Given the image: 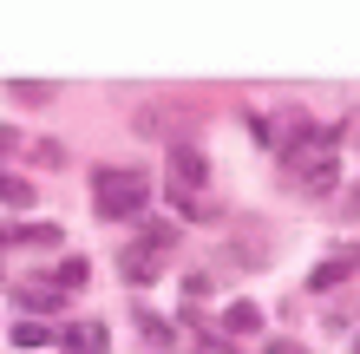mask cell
Masks as SVG:
<instances>
[{"label": "cell", "instance_id": "4", "mask_svg": "<svg viewBox=\"0 0 360 354\" xmlns=\"http://www.w3.org/2000/svg\"><path fill=\"white\" fill-rule=\"evenodd\" d=\"M158 249H171V230H151L138 249H124V256H118V276H124V282H151L158 269H164Z\"/></svg>", "mask_w": 360, "mask_h": 354}, {"label": "cell", "instance_id": "16", "mask_svg": "<svg viewBox=\"0 0 360 354\" xmlns=\"http://www.w3.org/2000/svg\"><path fill=\"white\" fill-rule=\"evenodd\" d=\"M354 354H360V341H354Z\"/></svg>", "mask_w": 360, "mask_h": 354}, {"label": "cell", "instance_id": "2", "mask_svg": "<svg viewBox=\"0 0 360 354\" xmlns=\"http://www.w3.org/2000/svg\"><path fill=\"white\" fill-rule=\"evenodd\" d=\"M92 203H98V217H138L144 203H151V177L138 171V164H98L92 171Z\"/></svg>", "mask_w": 360, "mask_h": 354}, {"label": "cell", "instance_id": "7", "mask_svg": "<svg viewBox=\"0 0 360 354\" xmlns=\"http://www.w3.org/2000/svg\"><path fill=\"white\" fill-rule=\"evenodd\" d=\"M53 335H46V328H39V322H27V315H20V328H13V348H46Z\"/></svg>", "mask_w": 360, "mask_h": 354}, {"label": "cell", "instance_id": "10", "mask_svg": "<svg viewBox=\"0 0 360 354\" xmlns=\"http://www.w3.org/2000/svg\"><path fill=\"white\" fill-rule=\"evenodd\" d=\"M72 348H92V354H105V328L92 322V328H72V335H66Z\"/></svg>", "mask_w": 360, "mask_h": 354}, {"label": "cell", "instance_id": "12", "mask_svg": "<svg viewBox=\"0 0 360 354\" xmlns=\"http://www.w3.org/2000/svg\"><path fill=\"white\" fill-rule=\"evenodd\" d=\"M33 191H27V184H20V177H0V203H27Z\"/></svg>", "mask_w": 360, "mask_h": 354}, {"label": "cell", "instance_id": "11", "mask_svg": "<svg viewBox=\"0 0 360 354\" xmlns=\"http://www.w3.org/2000/svg\"><path fill=\"white\" fill-rule=\"evenodd\" d=\"M20 99H27V106H46V99H53V86H46V79H20V86H13Z\"/></svg>", "mask_w": 360, "mask_h": 354}, {"label": "cell", "instance_id": "13", "mask_svg": "<svg viewBox=\"0 0 360 354\" xmlns=\"http://www.w3.org/2000/svg\"><path fill=\"white\" fill-rule=\"evenodd\" d=\"M20 302H27L33 315H46V308H59V296H53V289H33V296H20Z\"/></svg>", "mask_w": 360, "mask_h": 354}, {"label": "cell", "instance_id": "14", "mask_svg": "<svg viewBox=\"0 0 360 354\" xmlns=\"http://www.w3.org/2000/svg\"><path fill=\"white\" fill-rule=\"evenodd\" d=\"M262 354H308V348H295V341H269Z\"/></svg>", "mask_w": 360, "mask_h": 354}, {"label": "cell", "instance_id": "5", "mask_svg": "<svg viewBox=\"0 0 360 354\" xmlns=\"http://www.w3.org/2000/svg\"><path fill=\"white\" fill-rule=\"evenodd\" d=\"M223 328H229V335H256V328H262V315H256L249 302H229V308H223Z\"/></svg>", "mask_w": 360, "mask_h": 354}, {"label": "cell", "instance_id": "1", "mask_svg": "<svg viewBox=\"0 0 360 354\" xmlns=\"http://www.w3.org/2000/svg\"><path fill=\"white\" fill-rule=\"evenodd\" d=\"M282 171L302 197H328L341 184V132L328 125V132H308V138L282 144Z\"/></svg>", "mask_w": 360, "mask_h": 354}, {"label": "cell", "instance_id": "9", "mask_svg": "<svg viewBox=\"0 0 360 354\" xmlns=\"http://www.w3.org/2000/svg\"><path fill=\"white\" fill-rule=\"evenodd\" d=\"M347 269H354V256H341V263H321V269H314V289H334V282L347 276Z\"/></svg>", "mask_w": 360, "mask_h": 354}, {"label": "cell", "instance_id": "8", "mask_svg": "<svg viewBox=\"0 0 360 354\" xmlns=\"http://www.w3.org/2000/svg\"><path fill=\"white\" fill-rule=\"evenodd\" d=\"M13 243H59V230L53 223H20V230H7Z\"/></svg>", "mask_w": 360, "mask_h": 354}, {"label": "cell", "instance_id": "6", "mask_svg": "<svg viewBox=\"0 0 360 354\" xmlns=\"http://www.w3.org/2000/svg\"><path fill=\"white\" fill-rule=\"evenodd\" d=\"M86 276H92L86 256H66V263H59V289H86Z\"/></svg>", "mask_w": 360, "mask_h": 354}, {"label": "cell", "instance_id": "15", "mask_svg": "<svg viewBox=\"0 0 360 354\" xmlns=\"http://www.w3.org/2000/svg\"><path fill=\"white\" fill-rule=\"evenodd\" d=\"M347 210H354V217H360V184H354V197H347Z\"/></svg>", "mask_w": 360, "mask_h": 354}, {"label": "cell", "instance_id": "3", "mask_svg": "<svg viewBox=\"0 0 360 354\" xmlns=\"http://www.w3.org/2000/svg\"><path fill=\"white\" fill-rule=\"evenodd\" d=\"M203 184H210V164H203V151L197 144H171V203L177 197H203Z\"/></svg>", "mask_w": 360, "mask_h": 354}]
</instances>
